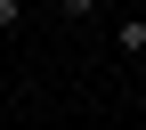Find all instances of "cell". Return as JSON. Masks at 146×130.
I'll return each instance as SVG.
<instances>
[{
	"mask_svg": "<svg viewBox=\"0 0 146 130\" xmlns=\"http://www.w3.org/2000/svg\"><path fill=\"white\" fill-rule=\"evenodd\" d=\"M114 49H122L130 65H146V16H122V33H114Z\"/></svg>",
	"mask_w": 146,
	"mask_h": 130,
	"instance_id": "obj_1",
	"label": "cell"
},
{
	"mask_svg": "<svg viewBox=\"0 0 146 130\" xmlns=\"http://www.w3.org/2000/svg\"><path fill=\"white\" fill-rule=\"evenodd\" d=\"M57 8H65V16H89V0H57Z\"/></svg>",
	"mask_w": 146,
	"mask_h": 130,
	"instance_id": "obj_3",
	"label": "cell"
},
{
	"mask_svg": "<svg viewBox=\"0 0 146 130\" xmlns=\"http://www.w3.org/2000/svg\"><path fill=\"white\" fill-rule=\"evenodd\" d=\"M16 16H25V8H16V0H0V33H16Z\"/></svg>",
	"mask_w": 146,
	"mask_h": 130,
	"instance_id": "obj_2",
	"label": "cell"
}]
</instances>
